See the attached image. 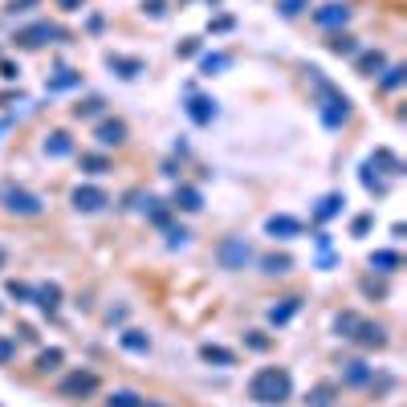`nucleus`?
<instances>
[{
    "mask_svg": "<svg viewBox=\"0 0 407 407\" xmlns=\"http://www.w3.org/2000/svg\"><path fill=\"white\" fill-rule=\"evenodd\" d=\"M163 4H167V0H143V13H147V16H155V21H159V16L167 13Z\"/></svg>",
    "mask_w": 407,
    "mask_h": 407,
    "instance_id": "c03bdc74",
    "label": "nucleus"
},
{
    "mask_svg": "<svg viewBox=\"0 0 407 407\" xmlns=\"http://www.w3.org/2000/svg\"><path fill=\"white\" fill-rule=\"evenodd\" d=\"M74 86H81L78 69H57V78H49V94H62V90H74Z\"/></svg>",
    "mask_w": 407,
    "mask_h": 407,
    "instance_id": "cd10ccee",
    "label": "nucleus"
},
{
    "mask_svg": "<svg viewBox=\"0 0 407 407\" xmlns=\"http://www.w3.org/2000/svg\"><path fill=\"white\" fill-rule=\"evenodd\" d=\"M232 29V16H216V21H208V33H228Z\"/></svg>",
    "mask_w": 407,
    "mask_h": 407,
    "instance_id": "de8ad7c7",
    "label": "nucleus"
},
{
    "mask_svg": "<svg viewBox=\"0 0 407 407\" xmlns=\"http://www.w3.org/2000/svg\"><path fill=\"white\" fill-rule=\"evenodd\" d=\"M4 260H8V253H4V248H0V269H4Z\"/></svg>",
    "mask_w": 407,
    "mask_h": 407,
    "instance_id": "603ef678",
    "label": "nucleus"
},
{
    "mask_svg": "<svg viewBox=\"0 0 407 407\" xmlns=\"http://www.w3.org/2000/svg\"><path fill=\"white\" fill-rule=\"evenodd\" d=\"M143 407H163V403H151V399H143Z\"/></svg>",
    "mask_w": 407,
    "mask_h": 407,
    "instance_id": "864d4df0",
    "label": "nucleus"
},
{
    "mask_svg": "<svg viewBox=\"0 0 407 407\" xmlns=\"http://www.w3.org/2000/svg\"><path fill=\"white\" fill-rule=\"evenodd\" d=\"M355 69L362 74V78H379V74L387 69V53H383V49H358Z\"/></svg>",
    "mask_w": 407,
    "mask_h": 407,
    "instance_id": "f8f14e48",
    "label": "nucleus"
},
{
    "mask_svg": "<svg viewBox=\"0 0 407 407\" xmlns=\"http://www.w3.org/2000/svg\"><path fill=\"white\" fill-rule=\"evenodd\" d=\"M188 244V228H167V248H183Z\"/></svg>",
    "mask_w": 407,
    "mask_h": 407,
    "instance_id": "37998d69",
    "label": "nucleus"
},
{
    "mask_svg": "<svg viewBox=\"0 0 407 407\" xmlns=\"http://www.w3.org/2000/svg\"><path fill=\"white\" fill-rule=\"evenodd\" d=\"M118 346L130 350V355H147V350H151V334H147V330H122V334H118Z\"/></svg>",
    "mask_w": 407,
    "mask_h": 407,
    "instance_id": "a211bd4d",
    "label": "nucleus"
},
{
    "mask_svg": "<svg viewBox=\"0 0 407 407\" xmlns=\"http://www.w3.org/2000/svg\"><path fill=\"white\" fill-rule=\"evenodd\" d=\"M16 74H21V69H16L13 62H0V78H4V81H13Z\"/></svg>",
    "mask_w": 407,
    "mask_h": 407,
    "instance_id": "09e8293b",
    "label": "nucleus"
},
{
    "mask_svg": "<svg viewBox=\"0 0 407 407\" xmlns=\"http://www.w3.org/2000/svg\"><path fill=\"white\" fill-rule=\"evenodd\" d=\"M371 269H379V273H395V269H399V253H395V248H379V253H371Z\"/></svg>",
    "mask_w": 407,
    "mask_h": 407,
    "instance_id": "c85d7f7f",
    "label": "nucleus"
},
{
    "mask_svg": "<svg viewBox=\"0 0 407 407\" xmlns=\"http://www.w3.org/2000/svg\"><path fill=\"white\" fill-rule=\"evenodd\" d=\"M290 269H293L290 253H269V257H260V273L265 277H285Z\"/></svg>",
    "mask_w": 407,
    "mask_h": 407,
    "instance_id": "aec40b11",
    "label": "nucleus"
},
{
    "mask_svg": "<svg viewBox=\"0 0 407 407\" xmlns=\"http://www.w3.org/2000/svg\"><path fill=\"white\" fill-rule=\"evenodd\" d=\"M106 204H110V192H106V188H94V183L74 188V208L86 212V216H90V212H102Z\"/></svg>",
    "mask_w": 407,
    "mask_h": 407,
    "instance_id": "0eeeda50",
    "label": "nucleus"
},
{
    "mask_svg": "<svg viewBox=\"0 0 407 407\" xmlns=\"http://www.w3.org/2000/svg\"><path fill=\"white\" fill-rule=\"evenodd\" d=\"M106 407H143V395L139 391H114L106 399Z\"/></svg>",
    "mask_w": 407,
    "mask_h": 407,
    "instance_id": "72a5a7b5",
    "label": "nucleus"
},
{
    "mask_svg": "<svg viewBox=\"0 0 407 407\" xmlns=\"http://www.w3.org/2000/svg\"><path fill=\"white\" fill-rule=\"evenodd\" d=\"M13 358H16V338L0 334V367H4V362H13Z\"/></svg>",
    "mask_w": 407,
    "mask_h": 407,
    "instance_id": "58836bf2",
    "label": "nucleus"
},
{
    "mask_svg": "<svg viewBox=\"0 0 407 407\" xmlns=\"http://www.w3.org/2000/svg\"><path fill=\"white\" fill-rule=\"evenodd\" d=\"M371 224H374V216H371V212L355 216V220H350V236H367V232H371Z\"/></svg>",
    "mask_w": 407,
    "mask_h": 407,
    "instance_id": "e433bc0d",
    "label": "nucleus"
},
{
    "mask_svg": "<svg viewBox=\"0 0 407 407\" xmlns=\"http://www.w3.org/2000/svg\"><path fill=\"white\" fill-rule=\"evenodd\" d=\"M244 346H248V350H257V355H265V350L273 346V338H269V334H260V330H248V334H244Z\"/></svg>",
    "mask_w": 407,
    "mask_h": 407,
    "instance_id": "f704fd0d",
    "label": "nucleus"
},
{
    "mask_svg": "<svg viewBox=\"0 0 407 407\" xmlns=\"http://www.w3.org/2000/svg\"><path fill=\"white\" fill-rule=\"evenodd\" d=\"M53 37H65L57 25H49V21H33V25H25V29L16 33V45L21 49H41V45H49Z\"/></svg>",
    "mask_w": 407,
    "mask_h": 407,
    "instance_id": "39448f33",
    "label": "nucleus"
},
{
    "mask_svg": "<svg viewBox=\"0 0 407 407\" xmlns=\"http://www.w3.org/2000/svg\"><path fill=\"white\" fill-rule=\"evenodd\" d=\"M81 4H86V0H57V8H62V13H78Z\"/></svg>",
    "mask_w": 407,
    "mask_h": 407,
    "instance_id": "8fccbe9b",
    "label": "nucleus"
},
{
    "mask_svg": "<svg viewBox=\"0 0 407 407\" xmlns=\"http://www.w3.org/2000/svg\"><path fill=\"white\" fill-rule=\"evenodd\" d=\"M228 65V53H204V57H200V69H204V74H216V69H224Z\"/></svg>",
    "mask_w": 407,
    "mask_h": 407,
    "instance_id": "c9c22d12",
    "label": "nucleus"
},
{
    "mask_svg": "<svg viewBox=\"0 0 407 407\" xmlns=\"http://www.w3.org/2000/svg\"><path fill=\"white\" fill-rule=\"evenodd\" d=\"M171 208H176V212H200V208H204V195H200V188H192V183H179L176 195H171Z\"/></svg>",
    "mask_w": 407,
    "mask_h": 407,
    "instance_id": "4468645a",
    "label": "nucleus"
},
{
    "mask_svg": "<svg viewBox=\"0 0 407 407\" xmlns=\"http://www.w3.org/2000/svg\"><path fill=\"white\" fill-rule=\"evenodd\" d=\"M8 297H16V302H33V285H25V281H8Z\"/></svg>",
    "mask_w": 407,
    "mask_h": 407,
    "instance_id": "ea45409f",
    "label": "nucleus"
},
{
    "mask_svg": "<svg viewBox=\"0 0 407 407\" xmlns=\"http://www.w3.org/2000/svg\"><path fill=\"white\" fill-rule=\"evenodd\" d=\"M78 163H81V171H86V176H106V171H110V159H106V155H98V151H86Z\"/></svg>",
    "mask_w": 407,
    "mask_h": 407,
    "instance_id": "bb28decb",
    "label": "nucleus"
},
{
    "mask_svg": "<svg viewBox=\"0 0 407 407\" xmlns=\"http://www.w3.org/2000/svg\"><path fill=\"white\" fill-rule=\"evenodd\" d=\"M62 362H65V350H62V346H49V350H41V355H37V371L53 374V371H62Z\"/></svg>",
    "mask_w": 407,
    "mask_h": 407,
    "instance_id": "b1692460",
    "label": "nucleus"
},
{
    "mask_svg": "<svg viewBox=\"0 0 407 407\" xmlns=\"http://www.w3.org/2000/svg\"><path fill=\"white\" fill-rule=\"evenodd\" d=\"M297 309H302V297H285V306H273V309H269V322H273V326H285L293 314H297Z\"/></svg>",
    "mask_w": 407,
    "mask_h": 407,
    "instance_id": "c756f323",
    "label": "nucleus"
},
{
    "mask_svg": "<svg viewBox=\"0 0 407 407\" xmlns=\"http://www.w3.org/2000/svg\"><path fill=\"white\" fill-rule=\"evenodd\" d=\"M106 65H110L118 78H139V74H143V62H139V57H122V53H110Z\"/></svg>",
    "mask_w": 407,
    "mask_h": 407,
    "instance_id": "412c9836",
    "label": "nucleus"
},
{
    "mask_svg": "<svg viewBox=\"0 0 407 407\" xmlns=\"http://www.w3.org/2000/svg\"><path fill=\"white\" fill-rule=\"evenodd\" d=\"M143 212H147V220L155 228H171V204H163V200H155V195H143Z\"/></svg>",
    "mask_w": 407,
    "mask_h": 407,
    "instance_id": "2eb2a0df",
    "label": "nucleus"
},
{
    "mask_svg": "<svg viewBox=\"0 0 407 407\" xmlns=\"http://www.w3.org/2000/svg\"><path fill=\"white\" fill-rule=\"evenodd\" d=\"M403 74H407V65H387V69H383V78H379V90H383V94L399 90V86H403Z\"/></svg>",
    "mask_w": 407,
    "mask_h": 407,
    "instance_id": "7c9ffc66",
    "label": "nucleus"
},
{
    "mask_svg": "<svg viewBox=\"0 0 407 407\" xmlns=\"http://www.w3.org/2000/svg\"><path fill=\"white\" fill-rule=\"evenodd\" d=\"M350 342L367 346V350H383V346H387V326H383V322H367V318H362Z\"/></svg>",
    "mask_w": 407,
    "mask_h": 407,
    "instance_id": "9d476101",
    "label": "nucleus"
},
{
    "mask_svg": "<svg viewBox=\"0 0 407 407\" xmlns=\"http://www.w3.org/2000/svg\"><path fill=\"white\" fill-rule=\"evenodd\" d=\"M309 81H314V90H318V110H322V122L330 130L346 127V118H350V98L342 94L338 86H330L322 78V69H314L309 65Z\"/></svg>",
    "mask_w": 407,
    "mask_h": 407,
    "instance_id": "f03ea898",
    "label": "nucleus"
},
{
    "mask_svg": "<svg viewBox=\"0 0 407 407\" xmlns=\"http://www.w3.org/2000/svg\"><path fill=\"white\" fill-rule=\"evenodd\" d=\"M45 155H49V159H65V155H74V139H69L65 130H49V134H45Z\"/></svg>",
    "mask_w": 407,
    "mask_h": 407,
    "instance_id": "f3484780",
    "label": "nucleus"
},
{
    "mask_svg": "<svg viewBox=\"0 0 407 407\" xmlns=\"http://www.w3.org/2000/svg\"><path fill=\"white\" fill-rule=\"evenodd\" d=\"M37 4H41V0H8V13H29V8H37Z\"/></svg>",
    "mask_w": 407,
    "mask_h": 407,
    "instance_id": "a18cd8bd",
    "label": "nucleus"
},
{
    "mask_svg": "<svg viewBox=\"0 0 407 407\" xmlns=\"http://www.w3.org/2000/svg\"><path fill=\"white\" fill-rule=\"evenodd\" d=\"M314 25H318V29L342 33L346 25H350V4H322V8L314 13Z\"/></svg>",
    "mask_w": 407,
    "mask_h": 407,
    "instance_id": "6e6552de",
    "label": "nucleus"
},
{
    "mask_svg": "<svg viewBox=\"0 0 407 407\" xmlns=\"http://www.w3.org/2000/svg\"><path fill=\"white\" fill-rule=\"evenodd\" d=\"M342 204H346V195H338V192H330V195H322V200H318V208H314V220H334V216H338L342 212Z\"/></svg>",
    "mask_w": 407,
    "mask_h": 407,
    "instance_id": "5701e85b",
    "label": "nucleus"
},
{
    "mask_svg": "<svg viewBox=\"0 0 407 407\" xmlns=\"http://www.w3.org/2000/svg\"><path fill=\"white\" fill-rule=\"evenodd\" d=\"M200 358H204V362H216V367H236V350L216 346V342H204V346H200Z\"/></svg>",
    "mask_w": 407,
    "mask_h": 407,
    "instance_id": "6ab92c4d",
    "label": "nucleus"
},
{
    "mask_svg": "<svg viewBox=\"0 0 407 407\" xmlns=\"http://www.w3.org/2000/svg\"><path fill=\"white\" fill-rule=\"evenodd\" d=\"M358 322H362V318H358L355 309H346V314H338V318H334V334H338V338H355Z\"/></svg>",
    "mask_w": 407,
    "mask_h": 407,
    "instance_id": "2f4dec72",
    "label": "nucleus"
},
{
    "mask_svg": "<svg viewBox=\"0 0 407 407\" xmlns=\"http://www.w3.org/2000/svg\"><path fill=\"white\" fill-rule=\"evenodd\" d=\"M371 379H374V371L362 362V358H350V362L342 367V383H346V387H367Z\"/></svg>",
    "mask_w": 407,
    "mask_h": 407,
    "instance_id": "dca6fc26",
    "label": "nucleus"
},
{
    "mask_svg": "<svg viewBox=\"0 0 407 407\" xmlns=\"http://www.w3.org/2000/svg\"><path fill=\"white\" fill-rule=\"evenodd\" d=\"M334 395H338L334 383H318V387L306 395V407H334Z\"/></svg>",
    "mask_w": 407,
    "mask_h": 407,
    "instance_id": "393cba45",
    "label": "nucleus"
},
{
    "mask_svg": "<svg viewBox=\"0 0 407 407\" xmlns=\"http://www.w3.org/2000/svg\"><path fill=\"white\" fill-rule=\"evenodd\" d=\"M0 204H4L8 216H41V212H45V200L37 192H29V188H4V192H0Z\"/></svg>",
    "mask_w": 407,
    "mask_h": 407,
    "instance_id": "7ed1b4c3",
    "label": "nucleus"
},
{
    "mask_svg": "<svg viewBox=\"0 0 407 407\" xmlns=\"http://www.w3.org/2000/svg\"><path fill=\"white\" fill-rule=\"evenodd\" d=\"M176 53H179V57H195V53H200V41H195V37H188V41L176 49Z\"/></svg>",
    "mask_w": 407,
    "mask_h": 407,
    "instance_id": "49530a36",
    "label": "nucleus"
},
{
    "mask_svg": "<svg viewBox=\"0 0 407 407\" xmlns=\"http://www.w3.org/2000/svg\"><path fill=\"white\" fill-rule=\"evenodd\" d=\"M163 176H167V179H179V163L167 159V163H163Z\"/></svg>",
    "mask_w": 407,
    "mask_h": 407,
    "instance_id": "3c124183",
    "label": "nucleus"
},
{
    "mask_svg": "<svg viewBox=\"0 0 407 407\" xmlns=\"http://www.w3.org/2000/svg\"><path fill=\"white\" fill-rule=\"evenodd\" d=\"M188 118H192L195 127H208L212 118H216V102L204 94H195L192 86H188Z\"/></svg>",
    "mask_w": 407,
    "mask_h": 407,
    "instance_id": "9b49d317",
    "label": "nucleus"
},
{
    "mask_svg": "<svg viewBox=\"0 0 407 407\" xmlns=\"http://www.w3.org/2000/svg\"><path fill=\"white\" fill-rule=\"evenodd\" d=\"M216 260H220V269H244L248 260H253V248H248V241L244 236H224V241L216 244Z\"/></svg>",
    "mask_w": 407,
    "mask_h": 407,
    "instance_id": "20e7f679",
    "label": "nucleus"
},
{
    "mask_svg": "<svg viewBox=\"0 0 407 407\" xmlns=\"http://www.w3.org/2000/svg\"><path fill=\"white\" fill-rule=\"evenodd\" d=\"M265 232L273 236V241H293V236H302V220H293V216H269L265 220Z\"/></svg>",
    "mask_w": 407,
    "mask_h": 407,
    "instance_id": "ddd939ff",
    "label": "nucleus"
},
{
    "mask_svg": "<svg viewBox=\"0 0 407 407\" xmlns=\"http://www.w3.org/2000/svg\"><path fill=\"white\" fill-rule=\"evenodd\" d=\"M362 188H367V192H379V195L387 192V183H383V179H374V176H371V167H362Z\"/></svg>",
    "mask_w": 407,
    "mask_h": 407,
    "instance_id": "79ce46f5",
    "label": "nucleus"
},
{
    "mask_svg": "<svg viewBox=\"0 0 407 407\" xmlns=\"http://www.w3.org/2000/svg\"><path fill=\"white\" fill-rule=\"evenodd\" d=\"M102 106H106L102 98H81L78 106H74V118H98V114H102Z\"/></svg>",
    "mask_w": 407,
    "mask_h": 407,
    "instance_id": "473e14b6",
    "label": "nucleus"
},
{
    "mask_svg": "<svg viewBox=\"0 0 407 407\" xmlns=\"http://www.w3.org/2000/svg\"><path fill=\"white\" fill-rule=\"evenodd\" d=\"M374 159L383 163V167H387L391 176H399V159H395V155H391L387 147H379V151H374Z\"/></svg>",
    "mask_w": 407,
    "mask_h": 407,
    "instance_id": "a19ab883",
    "label": "nucleus"
},
{
    "mask_svg": "<svg viewBox=\"0 0 407 407\" xmlns=\"http://www.w3.org/2000/svg\"><path fill=\"white\" fill-rule=\"evenodd\" d=\"M33 302L45 309V314H53V309L62 306V285H53V281H49V285H37V290H33Z\"/></svg>",
    "mask_w": 407,
    "mask_h": 407,
    "instance_id": "4be33fe9",
    "label": "nucleus"
},
{
    "mask_svg": "<svg viewBox=\"0 0 407 407\" xmlns=\"http://www.w3.org/2000/svg\"><path fill=\"white\" fill-rule=\"evenodd\" d=\"M127 122H122V118H102V122H98L94 127V139H98V147H122L127 143Z\"/></svg>",
    "mask_w": 407,
    "mask_h": 407,
    "instance_id": "1a4fd4ad",
    "label": "nucleus"
},
{
    "mask_svg": "<svg viewBox=\"0 0 407 407\" xmlns=\"http://www.w3.org/2000/svg\"><path fill=\"white\" fill-rule=\"evenodd\" d=\"M57 391H62L65 399H86V395L98 391V374L94 371H69L62 383H57Z\"/></svg>",
    "mask_w": 407,
    "mask_h": 407,
    "instance_id": "423d86ee",
    "label": "nucleus"
},
{
    "mask_svg": "<svg viewBox=\"0 0 407 407\" xmlns=\"http://www.w3.org/2000/svg\"><path fill=\"white\" fill-rule=\"evenodd\" d=\"M248 399L260 407H281L293 399V374L285 367H260L248 379Z\"/></svg>",
    "mask_w": 407,
    "mask_h": 407,
    "instance_id": "f257e3e1",
    "label": "nucleus"
},
{
    "mask_svg": "<svg viewBox=\"0 0 407 407\" xmlns=\"http://www.w3.org/2000/svg\"><path fill=\"white\" fill-rule=\"evenodd\" d=\"M326 45H330V53H338V57H355L358 53V41L350 37V33H330Z\"/></svg>",
    "mask_w": 407,
    "mask_h": 407,
    "instance_id": "a878e982",
    "label": "nucleus"
},
{
    "mask_svg": "<svg viewBox=\"0 0 407 407\" xmlns=\"http://www.w3.org/2000/svg\"><path fill=\"white\" fill-rule=\"evenodd\" d=\"M277 8H281V16H290L293 21V16L306 13V0H277Z\"/></svg>",
    "mask_w": 407,
    "mask_h": 407,
    "instance_id": "4c0bfd02",
    "label": "nucleus"
}]
</instances>
